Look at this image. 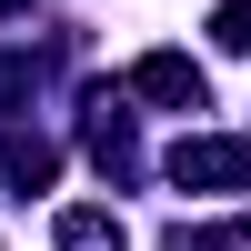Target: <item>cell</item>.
Listing matches in <instances>:
<instances>
[{"mask_svg":"<svg viewBox=\"0 0 251 251\" xmlns=\"http://www.w3.org/2000/svg\"><path fill=\"white\" fill-rule=\"evenodd\" d=\"M50 171H60V151H50V141H30V131H10V141H0V181H10L20 201H30V191H50Z\"/></svg>","mask_w":251,"mask_h":251,"instance_id":"3","label":"cell"},{"mask_svg":"<svg viewBox=\"0 0 251 251\" xmlns=\"http://www.w3.org/2000/svg\"><path fill=\"white\" fill-rule=\"evenodd\" d=\"M50 241H60V251H121V221H111V211H60Z\"/></svg>","mask_w":251,"mask_h":251,"instance_id":"4","label":"cell"},{"mask_svg":"<svg viewBox=\"0 0 251 251\" xmlns=\"http://www.w3.org/2000/svg\"><path fill=\"white\" fill-rule=\"evenodd\" d=\"M131 91H141V100H161V111H201V71H191L181 50H151V60L131 71Z\"/></svg>","mask_w":251,"mask_h":251,"instance_id":"2","label":"cell"},{"mask_svg":"<svg viewBox=\"0 0 251 251\" xmlns=\"http://www.w3.org/2000/svg\"><path fill=\"white\" fill-rule=\"evenodd\" d=\"M171 251H251V221H201V231H181Z\"/></svg>","mask_w":251,"mask_h":251,"instance_id":"5","label":"cell"},{"mask_svg":"<svg viewBox=\"0 0 251 251\" xmlns=\"http://www.w3.org/2000/svg\"><path fill=\"white\" fill-rule=\"evenodd\" d=\"M30 80H40L30 60H20V50H0V111H10V100H30Z\"/></svg>","mask_w":251,"mask_h":251,"instance_id":"7","label":"cell"},{"mask_svg":"<svg viewBox=\"0 0 251 251\" xmlns=\"http://www.w3.org/2000/svg\"><path fill=\"white\" fill-rule=\"evenodd\" d=\"M10 10H30V0H0V20H10Z\"/></svg>","mask_w":251,"mask_h":251,"instance_id":"8","label":"cell"},{"mask_svg":"<svg viewBox=\"0 0 251 251\" xmlns=\"http://www.w3.org/2000/svg\"><path fill=\"white\" fill-rule=\"evenodd\" d=\"M211 40H221V50H251V0H221V10H211Z\"/></svg>","mask_w":251,"mask_h":251,"instance_id":"6","label":"cell"},{"mask_svg":"<svg viewBox=\"0 0 251 251\" xmlns=\"http://www.w3.org/2000/svg\"><path fill=\"white\" fill-rule=\"evenodd\" d=\"M171 181H181V191H241V181H251V141H221V131L181 141V151H171Z\"/></svg>","mask_w":251,"mask_h":251,"instance_id":"1","label":"cell"}]
</instances>
